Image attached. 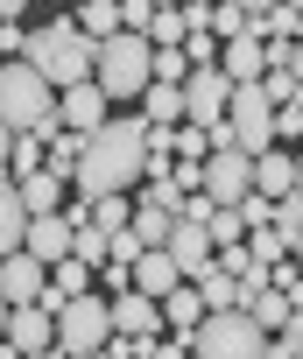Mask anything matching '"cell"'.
I'll use <instances>...</instances> for the list:
<instances>
[{
	"mask_svg": "<svg viewBox=\"0 0 303 359\" xmlns=\"http://www.w3.org/2000/svg\"><path fill=\"white\" fill-rule=\"evenodd\" d=\"M134 184H148V120H106L85 141L78 162V198H127Z\"/></svg>",
	"mask_w": 303,
	"mask_h": 359,
	"instance_id": "obj_1",
	"label": "cell"
},
{
	"mask_svg": "<svg viewBox=\"0 0 303 359\" xmlns=\"http://www.w3.org/2000/svg\"><path fill=\"white\" fill-rule=\"evenodd\" d=\"M57 92H71V85H92L99 78V43L78 29V15H50L43 29H29V50H22Z\"/></svg>",
	"mask_w": 303,
	"mask_h": 359,
	"instance_id": "obj_2",
	"label": "cell"
},
{
	"mask_svg": "<svg viewBox=\"0 0 303 359\" xmlns=\"http://www.w3.org/2000/svg\"><path fill=\"white\" fill-rule=\"evenodd\" d=\"M57 106H64V92H57L29 57H15L8 71H0V120H8V134H43V141H57V134H64Z\"/></svg>",
	"mask_w": 303,
	"mask_h": 359,
	"instance_id": "obj_3",
	"label": "cell"
},
{
	"mask_svg": "<svg viewBox=\"0 0 303 359\" xmlns=\"http://www.w3.org/2000/svg\"><path fill=\"white\" fill-rule=\"evenodd\" d=\"M191 345H198V359H275V331L254 310H212L191 331Z\"/></svg>",
	"mask_w": 303,
	"mask_h": 359,
	"instance_id": "obj_4",
	"label": "cell"
},
{
	"mask_svg": "<svg viewBox=\"0 0 303 359\" xmlns=\"http://www.w3.org/2000/svg\"><path fill=\"white\" fill-rule=\"evenodd\" d=\"M99 85H106V99H141L148 85H156V43L134 36V29L99 43Z\"/></svg>",
	"mask_w": 303,
	"mask_h": 359,
	"instance_id": "obj_5",
	"label": "cell"
},
{
	"mask_svg": "<svg viewBox=\"0 0 303 359\" xmlns=\"http://www.w3.org/2000/svg\"><path fill=\"white\" fill-rule=\"evenodd\" d=\"M120 338V324H113V296H71L64 310H57V345L78 359V352H106Z\"/></svg>",
	"mask_w": 303,
	"mask_h": 359,
	"instance_id": "obj_6",
	"label": "cell"
},
{
	"mask_svg": "<svg viewBox=\"0 0 303 359\" xmlns=\"http://www.w3.org/2000/svg\"><path fill=\"white\" fill-rule=\"evenodd\" d=\"M226 120H233V134H240V148H247L254 162H261V155L282 141V134H275L282 106L268 99V85H240V92H233V106H226Z\"/></svg>",
	"mask_w": 303,
	"mask_h": 359,
	"instance_id": "obj_7",
	"label": "cell"
},
{
	"mask_svg": "<svg viewBox=\"0 0 303 359\" xmlns=\"http://www.w3.org/2000/svg\"><path fill=\"white\" fill-rule=\"evenodd\" d=\"M205 198L212 205H247L254 198V155L247 148H219L205 162Z\"/></svg>",
	"mask_w": 303,
	"mask_h": 359,
	"instance_id": "obj_8",
	"label": "cell"
},
{
	"mask_svg": "<svg viewBox=\"0 0 303 359\" xmlns=\"http://www.w3.org/2000/svg\"><path fill=\"white\" fill-rule=\"evenodd\" d=\"M113 324H120V338H141V345H156V338L170 331V310H163V296H148V289H127V296H113Z\"/></svg>",
	"mask_w": 303,
	"mask_h": 359,
	"instance_id": "obj_9",
	"label": "cell"
},
{
	"mask_svg": "<svg viewBox=\"0 0 303 359\" xmlns=\"http://www.w3.org/2000/svg\"><path fill=\"white\" fill-rule=\"evenodd\" d=\"M43 296H50V261H36L29 247L0 261V303H8V310H22V303H43Z\"/></svg>",
	"mask_w": 303,
	"mask_h": 359,
	"instance_id": "obj_10",
	"label": "cell"
},
{
	"mask_svg": "<svg viewBox=\"0 0 303 359\" xmlns=\"http://www.w3.org/2000/svg\"><path fill=\"white\" fill-rule=\"evenodd\" d=\"M233 92H240V85H233V78H226L219 64H212V71H191V78H184V99H191V120H198V127H212V120H226V106H233Z\"/></svg>",
	"mask_w": 303,
	"mask_h": 359,
	"instance_id": "obj_11",
	"label": "cell"
},
{
	"mask_svg": "<svg viewBox=\"0 0 303 359\" xmlns=\"http://www.w3.org/2000/svg\"><path fill=\"white\" fill-rule=\"evenodd\" d=\"M29 254L50 261V268L71 261V254H78V219H71V212H43V219L29 226Z\"/></svg>",
	"mask_w": 303,
	"mask_h": 359,
	"instance_id": "obj_12",
	"label": "cell"
},
{
	"mask_svg": "<svg viewBox=\"0 0 303 359\" xmlns=\"http://www.w3.org/2000/svg\"><path fill=\"white\" fill-rule=\"evenodd\" d=\"M50 345H57V310H43V303L8 310V352H50Z\"/></svg>",
	"mask_w": 303,
	"mask_h": 359,
	"instance_id": "obj_13",
	"label": "cell"
},
{
	"mask_svg": "<svg viewBox=\"0 0 303 359\" xmlns=\"http://www.w3.org/2000/svg\"><path fill=\"white\" fill-rule=\"evenodd\" d=\"M106 106H113V99H106V85L92 78V85H71V92H64L57 120H64L71 134H99V127H106Z\"/></svg>",
	"mask_w": 303,
	"mask_h": 359,
	"instance_id": "obj_14",
	"label": "cell"
},
{
	"mask_svg": "<svg viewBox=\"0 0 303 359\" xmlns=\"http://www.w3.org/2000/svg\"><path fill=\"white\" fill-rule=\"evenodd\" d=\"M170 254L184 261V275H191V282L219 268V240H212V233H205L198 219H177V233H170Z\"/></svg>",
	"mask_w": 303,
	"mask_h": 359,
	"instance_id": "obj_15",
	"label": "cell"
},
{
	"mask_svg": "<svg viewBox=\"0 0 303 359\" xmlns=\"http://www.w3.org/2000/svg\"><path fill=\"white\" fill-rule=\"evenodd\" d=\"M191 275H184V261L170 254V247H148L141 261H134V289H148V296H170V289H184Z\"/></svg>",
	"mask_w": 303,
	"mask_h": 359,
	"instance_id": "obj_16",
	"label": "cell"
},
{
	"mask_svg": "<svg viewBox=\"0 0 303 359\" xmlns=\"http://www.w3.org/2000/svg\"><path fill=\"white\" fill-rule=\"evenodd\" d=\"M219 71H226L233 85H261V78H268V43H261V36H240V43H226Z\"/></svg>",
	"mask_w": 303,
	"mask_h": 359,
	"instance_id": "obj_17",
	"label": "cell"
},
{
	"mask_svg": "<svg viewBox=\"0 0 303 359\" xmlns=\"http://www.w3.org/2000/svg\"><path fill=\"white\" fill-rule=\"evenodd\" d=\"M141 106H148V113H141L148 127H184V120H191V99H184V85H163V78L141 92Z\"/></svg>",
	"mask_w": 303,
	"mask_h": 359,
	"instance_id": "obj_18",
	"label": "cell"
},
{
	"mask_svg": "<svg viewBox=\"0 0 303 359\" xmlns=\"http://www.w3.org/2000/svg\"><path fill=\"white\" fill-rule=\"evenodd\" d=\"M254 191H261V198H296V155H289V148H268V155L254 162Z\"/></svg>",
	"mask_w": 303,
	"mask_h": 359,
	"instance_id": "obj_19",
	"label": "cell"
},
{
	"mask_svg": "<svg viewBox=\"0 0 303 359\" xmlns=\"http://www.w3.org/2000/svg\"><path fill=\"white\" fill-rule=\"evenodd\" d=\"M43 169H50V141L43 134H8V184H29Z\"/></svg>",
	"mask_w": 303,
	"mask_h": 359,
	"instance_id": "obj_20",
	"label": "cell"
},
{
	"mask_svg": "<svg viewBox=\"0 0 303 359\" xmlns=\"http://www.w3.org/2000/svg\"><path fill=\"white\" fill-rule=\"evenodd\" d=\"M163 310H170V331H184V338H191V331L212 317V303H205V289H198V282L170 289V296H163Z\"/></svg>",
	"mask_w": 303,
	"mask_h": 359,
	"instance_id": "obj_21",
	"label": "cell"
},
{
	"mask_svg": "<svg viewBox=\"0 0 303 359\" xmlns=\"http://www.w3.org/2000/svg\"><path fill=\"white\" fill-rule=\"evenodd\" d=\"M71 15H78V29H85L92 43H113V36L127 29V22H120V0H78Z\"/></svg>",
	"mask_w": 303,
	"mask_h": 359,
	"instance_id": "obj_22",
	"label": "cell"
},
{
	"mask_svg": "<svg viewBox=\"0 0 303 359\" xmlns=\"http://www.w3.org/2000/svg\"><path fill=\"white\" fill-rule=\"evenodd\" d=\"M64 191H71V176H57V169H43V176H29V184H22V198H29L36 219H43V212H64Z\"/></svg>",
	"mask_w": 303,
	"mask_h": 359,
	"instance_id": "obj_23",
	"label": "cell"
},
{
	"mask_svg": "<svg viewBox=\"0 0 303 359\" xmlns=\"http://www.w3.org/2000/svg\"><path fill=\"white\" fill-rule=\"evenodd\" d=\"M247 310H254V317H261V324H268V331H282V324H289V317H296V296H289V289H275V282H268V289H254V296H247Z\"/></svg>",
	"mask_w": 303,
	"mask_h": 359,
	"instance_id": "obj_24",
	"label": "cell"
},
{
	"mask_svg": "<svg viewBox=\"0 0 303 359\" xmlns=\"http://www.w3.org/2000/svg\"><path fill=\"white\" fill-rule=\"evenodd\" d=\"M134 233H141L148 247H170V233H177V212H163L156 198H141V205H134Z\"/></svg>",
	"mask_w": 303,
	"mask_h": 359,
	"instance_id": "obj_25",
	"label": "cell"
},
{
	"mask_svg": "<svg viewBox=\"0 0 303 359\" xmlns=\"http://www.w3.org/2000/svg\"><path fill=\"white\" fill-rule=\"evenodd\" d=\"M198 289H205V303H212V310H240V275L212 268V275H198Z\"/></svg>",
	"mask_w": 303,
	"mask_h": 359,
	"instance_id": "obj_26",
	"label": "cell"
},
{
	"mask_svg": "<svg viewBox=\"0 0 303 359\" xmlns=\"http://www.w3.org/2000/svg\"><path fill=\"white\" fill-rule=\"evenodd\" d=\"M177 162H212V127L184 120V127H177Z\"/></svg>",
	"mask_w": 303,
	"mask_h": 359,
	"instance_id": "obj_27",
	"label": "cell"
},
{
	"mask_svg": "<svg viewBox=\"0 0 303 359\" xmlns=\"http://www.w3.org/2000/svg\"><path fill=\"white\" fill-rule=\"evenodd\" d=\"M92 226H99V233H127V226H134V205H127V198H92Z\"/></svg>",
	"mask_w": 303,
	"mask_h": 359,
	"instance_id": "obj_28",
	"label": "cell"
},
{
	"mask_svg": "<svg viewBox=\"0 0 303 359\" xmlns=\"http://www.w3.org/2000/svg\"><path fill=\"white\" fill-rule=\"evenodd\" d=\"M191 71H198V64H191L184 50H156V78H163V85H184Z\"/></svg>",
	"mask_w": 303,
	"mask_h": 359,
	"instance_id": "obj_29",
	"label": "cell"
},
{
	"mask_svg": "<svg viewBox=\"0 0 303 359\" xmlns=\"http://www.w3.org/2000/svg\"><path fill=\"white\" fill-rule=\"evenodd\" d=\"M120 22H127L134 36H148V22H156V0H120Z\"/></svg>",
	"mask_w": 303,
	"mask_h": 359,
	"instance_id": "obj_30",
	"label": "cell"
},
{
	"mask_svg": "<svg viewBox=\"0 0 303 359\" xmlns=\"http://www.w3.org/2000/svg\"><path fill=\"white\" fill-rule=\"evenodd\" d=\"M191 352H198V345H191V338L177 331V338H156V345H148L141 359H191Z\"/></svg>",
	"mask_w": 303,
	"mask_h": 359,
	"instance_id": "obj_31",
	"label": "cell"
},
{
	"mask_svg": "<svg viewBox=\"0 0 303 359\" xmlns=\"http://www.w3.org/2000/svg\"><path fill=\"white\" fill-rule=\"evenodd\" d=\"M240 212H247V233H261V226H275V198H261V191H254V198H247Z\"/></svg>",
	"mask_w": 303,
	"mask_h": 359,
	"instance_id": "obj_32",
	"label": "cell"
},
{
	"mask_svg": "<svg viewBox=\"0 0 303 359\" xmlns=\"http://www.w3.org/2000/svg\"><path fill=\"white\" fill-rule=\"evenodd\" d=\"M240 8H247V15L261 22V15H275V8H282V0H240Z\"/></svg>",
	"mask_w": 303,
	"mask_h": 359,
	"instance_id": "obj_33",
	"label": "cell"
},
{
	"mask_svg": "<svg viewBox=\"0 0 303 359\" xmlns=\"http://www.w3.org/2000/svg\"><path fill=\"white\" fill-rule=\"evenodd\" d=\"M0 15H8V22H22V15H29V0H0Z\"/></svg>",
	"mask_w": 303,
	"mask_h": 359,
	"instance_id": "obj_34",
	"label": "cell"
},
{
	"mask_svg": "<svg viewBox=\"0 0 303 359\" xmlns=\"http://www.w3.org/2000/svg\"><path fill=\"white\" fill-rule=\"evenodd\" d=\"M22 359H71V352H64V345H50V352H22Z\"/></svg>",
	"mask_w": 303,
	"mask_h": 359,
	"instance_id": "obj_35",
	"label": "cell"
},
{
	"mask_svg": "<svg viewBox=\"0 0 303 359\" xmlns=\"http://www.w3.org/2000/svg\"><path fill=\"white\" fill-rule=\"evenodd\" d=\"M289 71H296V78H303V43H296V64H289Z\"/></svg>",
	"mask_w": 303,
	"mask_h": 359,
	"instance_id": "obj_36",
	"label": "cell"
},
{
	"mask_svg": "<svg viewBox=\"0 0 303 359\" xmlns=\"http://www.w3.org/2000/svg\"><path fill=\"white\" fill-rule=\"evenodd\" d=\"M296 191H303V155H296Z\"/></svg>",
	"mask_w": 303,
	"mask_h": 359,
	"instance_id": "obj_37",
	"label": "cell"
},
{
	"mask_svg": "<svg viewBox=\"0 0 303 359\" xmlns=\"http://www.w3.org/2000/svg\"><path fill=\"white\" fill-rule=\"evenodd\" d=\"M78 359H113V352H78Z\"/></svg>",
	"mask_w": 303,
	"mask_h": 359,
	"instance_id": "obj_38",
	"label": "cell"
},
{
	"mask_svg": "<svg viewBox=\"0 0 303 359\" xmlns=\"http://www.w3.org/2000/svg\"><path fill=\"white\" fill-rule=\"evenodd\" d=\"M156 8H184V0H156Z\"/></svg>",
	"mask_w": 303,
	"mask_h": 359,
	"instance_id": "obj_39",
	"label": "cell"
},
{
	"mask_svg": "<svg viewBox=\"0 0 303 359\" xmlns=\"http://www.w3.org/2000/svg\"><path fill=\"white\" fill-rule=\"evenodd\" d=\"M282 8H296V15H303V0H282Z\"/></svg>",
	"mask_w": 303,
	"mask_h": 359,
	"instance_id": "obj_40",
	"label": "cell"
},
{
	"mask_svg": "<svg viewBox=\"0 0 303 359\" xmlns=\"http://www.w3.org/2000/svg\"><path fill=\"white\" fill-rule=\"evenodd\" d=\"M296 268H303V254H296Z\"/></svg>",
	"mask_w": 303,
	"mask_h": 359,
	"instance_id": "obj_41",
	"label": "cell"
}]
</instances>
